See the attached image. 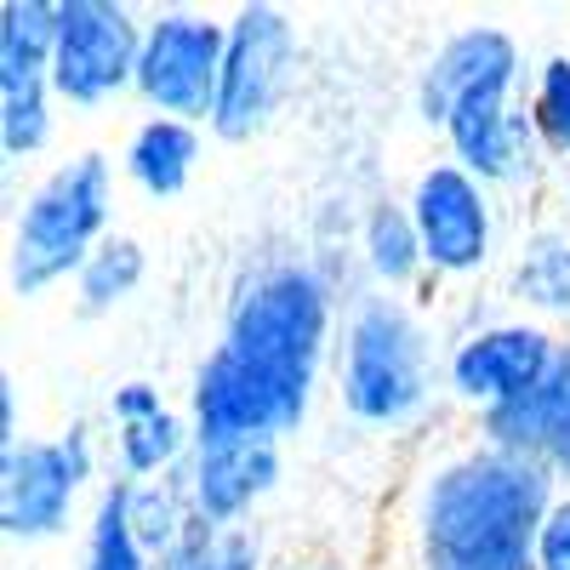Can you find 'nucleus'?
<instances>
[{"label":"nucleus","instance_id":"obj_7","mask_svg":"<svg viewBox=\"0 0 570 570\" xmlns=\"http://www.w3.org/2000/svg\"><path fill=\"white\" fill-rule=\"evenodd\" d=\"M223 52H228V23L195 7H160L155 18H142V52H137L131 91L149 104V115L212 126Z\"/></svg>","mask_w":570,"mask_h":570},{"label":"nucleus","instance_id":"obj_12","mask_svg":"<svg viewBox=\"0 0 570 570\" xmlns=\"http://www.w3.org/2000/svg\"><path fill=\"white\" fill-rule=\"evenodd\" d=\"M513 98H519V86H485V91H473V98H462L445 120L451 160L462 171H473L485 188H519L548 160L531 115Z\"/></svg>","mask_w":570,"mask_h":570},{"label":"nucleus","instance_id":"obj_19","mask_svg":"<svg viewBox=\"0 0 570 570\" xmlns=\"http://www.w3.org/2000/svg\"><path fill=\"white\" fill-rule=\"evenodd\" d=\"M360 263L383 292H405V285H416L428 274L422 234H416L405 200H371V212L360 217Z\"/></svg>","mask_w":570,"mask_h":570},{"label":"nucleus","instance_id":"obj_14","mask_svg":"<svg viewBox=\"0 0 570 570\" xmlns=\"http://www.w3.org/2000/svg\"><path fill=\"white\" fill-rule=\"evenodd\" d=\"M279 445L268 440H234V445H195L183 462L188 502L200 525H246L252 508H263L279 485Z\"/></svg>","mask_w":570,"mask_h":570},{"label":"nucleus","instance_id":"obj_21","mask_svg":"<svg viewBox=\"0 0 570 570\" xmlns=\"http://www.w3.org/2000/svg\"><path fill=\"white\" fill-rule=\"evenodd\" d=\"M80 570H160L131 531V480H120V473L104 480L98 502H91Z\"/></svg>","mask_w":570,"mask_h":570},{"label":"nucleus","instance_id":"obj_3","mask_svg":"<svg viewBox=\"0 0 570 570\" xmlns=\"http://www.w3.org/2000/svg\"><path fill=\"white\" fill-rule=\"evenodd\" d=\"M434 331L405 297H354L337 343V400L360 428H411L434 400Z\"/></svg>","mask_w":570,"mask_h":570},{"label":"nucleus","instance_id":"obj_4","mask_svg":"<svg viewBox=\"0 0 570 570\" xmlns=\"http://www.w3.org/2000/svg\"><path fill=\"white\" fill-rule=\"evenodd\" d=\"M115 223V166L109 155L86 149L63 166L46 171L18 217H12V240H7V285L12 297L35 303L52 285L75 279L86 268V257L109 240Z\"/></svg>","mask_w":570,"mask_h":570},{"label":"nucleus","instance_id":"obj_2","mask_svg":"<svg viewBox=\"0 0 570 570\" xmlns=\"http://www.w3.org/2000/svg\"><path fill=\"white\" fill-rule=\"evenodd\" d=\"M337 325V279L314 257L246 263L223 308V348L268 383L314 400Z\"/></svg>","mask_w":570,"mask_h":570},{"label":"nucleus","instance_id":"obj_5","mask_svg":"<svg viewBox=\"0 0 570 570\" xmlns=\"http://www.w3.org/2000/svg\"><path fill=\"white\" fill-rule=\"evenodd\" d=\"M303 40L292 12L246 0L228 12V52H223V80H217V109H212V137L223 142H252L274 126L297 86Z\"/></svg>","mask_w":570,"mask_h":570},{"label":"nucleus","instance_id":"obj_13","mask_svg":"<svg viewBox=\"0 0 570 570\" xmlns=\"http://www.w3.org/2000/svg\"><path fill=\"white\" fill-rule=\"evenodd\" d=\"M485 86H525V52L497 23H468L434 46V58L416 75V120L445 131L451 109Z\"/></svg>","mask_w":570,"mask_h":570},{"label":"nucleus","instance_id":"obj_15","mask_svg":"<svg viewBox=\"0 0 570 570\" xmlns=\"http://www.w3.org/2000/svg\"><path fill=\"white\" fill-rule=\"evenodd\" d=\"M480 445L542 462L559 491H570V337L559 343V360L537 394L480 416Z\"/></svg>","mask_w":570,"mask_h":570},{"label":"nucleus","instance_id":"obj_1","mask_svg":"<svg viewBox=\"0 0 570 570\" xmlns=\"http://www.w3.org/2000/svg\"><path fill=\"white\" fill-rule=\"evenodd\" d=\"M559 497V480L491 445L440 456L411 502L416 570H537V531Z\"/></svg>","mask_w":570,"mask_h":570},{"label":"nucleus","instance_id":"obj_26","mask_svg":"<svg viewBox=\"0 0 570 570\" xmlns=\"http://www.w3.org/2000/svg\"><path fill=\"white\" fill-rule=\"evenodd\" d=\"M58 131V98L52 86H35V91H12L0 98V149L7 160H35Z\"/></svg>","mask_w":570,"mask_h":570},{"label":"nucleus","instance_id":"obj_17","mask_svg":"<svg viewBox=\"0 0 570 570\" xmlns=\"http://www.w3.org/2000/svg\"><path fill=\"white\" fill-rule=\"evenodd\" d=\"M58 0H7L0 7V98L52 86Z\"/></svg>","mask_w":570,"mask_h":570},{"label":"nucleus","instance_id":"obj_20","mask_svg":"<svg viewBox=\"0 0 570 570\" xmlns=\"http://www.w3.org/2000/svg\"><path fill=\"white\" fill-rule=\"evenodd\" d=\"M195 456V428L177 411H160L149 422H126L115 428V473L120 480H166Z\"/></svg>","mask_w":570,"mask_h":570},{"label":"nucleus","instance_id":"obj_9","mask_svg":"<svg viewBox=\"0 0 570 570\" xmlns=\"http://www.w3.org/2000/svg\"><path fill=\"white\" fill-rule=\"evenodd\" d=\"M308 411H314V400L268 383L263 371L234 360L223 343L195 365V383H188V428H195V445H234V440L279 445L285 434H297L308 422Z\"/></svg>","mask_w":570,"mask_h":570},{"label":"nucleus","instance_id":"obj_23","mask_svg":"<svg viewBox=\"0 0 570 570\" xmlns=\"http://www.w3.org/2000/svg\"><path fill=\"white\" fill-rule=\"evenodd\" d=\"M188 525H195V502H188L183 468L166 473V480H142V485L131 480V531L155 564L188 537Z\"/></svg>","mask_w":570,"mask_h":570},{"label":"nucleus","instance_id":"obj_18","mask_svg":"<svg viewBox=\"0 0 570 570\" xmlns=\"http://www.w3.org/2000/svg\"><path fill=\"white\" fill-rule=\"evenodd\" d=\"M508 297L519 308H531L537 325L542 320H564L570 325V228L559 223H542L531 228L513 252V268H508Z\"/></svg>","mask_w":570,"mask_h":570},{"label":"nucleus","instance_id":"obj_24","mask_svg":"<svg viewBox=\"0 0 570 570\" xmlns=\"http://www.w3.org/2000/svg\"><path fill=\"white\" fill-rule=\"evenodd\" d=\"M525 115H531V126H537L542 155L570 166V52H548V58L531 69Z\"/></svg>","mask_w":570,"mask_h":570},{"label":"nucleus","instance_id":"obj_10","mask_svg":"<svg viewBox=\"0 0 570 570\" xmlns=\"http://www.w3.org/2000/svg\"><path fill=\"white\" fill-rule=\"evenodd\" d=\"M405 206H411V223L422 234L428 274L473 279V274L491 268V257H497V206H491V188L473 171H462L456 160L422 166Z\"/></svg>","mask_w":570,"mask_h":570},{"label":"nucleus","instance_id":"obj_11","mask_svg":"<svg viewBox=\"0 0 570 570\" xmlns=\"http://www.w3.org/2000/svg\"><path fill=\"white\" fill-rule=\"evenodd\" d=\"M559 360V337L537 320H491L473 325L468 337H456V348L445 354V389L473 405V411H497L513 405L548 383V371Z\"/></svg>","mask_w":570,"mask_h":570},{"label":"nucleus","instance_id":"obj_6","mask_svg":"<svg viewBox=\"0 0 570 570\" xmlns=\"http://www.w3.org/2000/svg\"><path fill=\"white\" fill-rule=\"evenodd\" d=\"M98 473V440L69 422L52 440H18L0 451V531L7 542L40 548L75 525V508Z\"/></svg>","mask_w":570,"mask_h":570},{"label":"nucleus","instance_id":"obj_28","mask_svg":"<svg viewBox=\"0 0 570 570\" xmlns=\"http://www.w3.org/2000/svg\"><path fill=\"white\" fill-rule=\"evenodd\" d=\"M160 411H171V405L160 400L155 383H142V376H131V383H120V389L109 394V416H115V428H126V422H149V416H160Z\"/></svg>","mask_w":570,"mask_h":570},{"label":"nucleus","instance_id":"obj_25","mask_svg":"<svg viewBox=\"0 0 570 570\" xmlns=\"http://www.w3.org/2000/svg\"><path fill=\"white\" fill-rule=\"evenodd\" d=\"M160 570H263V542L246 525H188V537L160 559Z\"/></svg>","mask_w":570,"mask_h":570},{"label":"nucleus","instance_id":"obj_30","mask_svg":"<svg viewBox=\"0 0 570 570\" xmlns=\"http://www.w3.org/2000/svg\"><path fill=\"white\" fill-rule=\"evenodd\" d=\"M564 206H570V171H564Z\"/></svg>","mask_w":570,"mask_h":570},{"label":"nucleus","instance_id":"obj_16","mask_svg":"<svg viewBox=\"0 0 570 570\" xmlns=\"http://www.w3.org/2000/svg\"><path fill=\"white\" fill-rule=\"evenodd\" d=\"M200 166V126L188 120H166V115H149L131 137H126V155H120V171L131 188H142L149 200H177L188 177Z\"/></svg>","mask_w":570,"mask_h":570},{"label":"nucleus","instance_id":"obj_27","mask_svg":"<svg viewBox=\"0 0 570 570\" xmlns=\"http://www.w3.org/2000/svg\"><path fill=\"white\" fill-rule=\"evenodd\" d=\"M537 570H570V491L553 497L542 531H537Z\"/></svg>","mask_w":570,"mask_h":570},{"label":"nucleus","instance_id":"obj_22","mask_svg":"<svg viewBox=\"0 0 570 570\" xmlns=\"http://www.w3.org/2000/svg\"><path fill=\"white\" fill-rule=\"evenodd\" d=\"M142 274H149V257H142V246L131 240V234H109V240L86 257V268L75 274V308H80L86 320L115 314L126 297H137Z\"/></svg>","mask_w":570,"mask_h":570},{"label":"nucleus","instance_id":"obj_29","mask_svg":"<svg viewBox=\"0 0 570 570\" xmlns=\"http://www.w3.org/2000/svg\"><path fill=\"white\" fill-rule=\"evenodd\" d=\"M18 389H12V376H0V451L18 445Z\"/></svg>","mask_w":570,"mask_h":570},{"label":"nucleus","instance_id":"obj_8","mask_svg":"<svg viewBox=\"0 0 570 570\" xmlns=\"http://www.w3.org/2000/svg\"><path fill=\"white\" fill-rule=\"evenodd\" d=\"M142 18L120 0H58L52 98L69 109H104L137 86Z\"/></svg>","mask_w":570,"mask_h":570}]
</instances>
